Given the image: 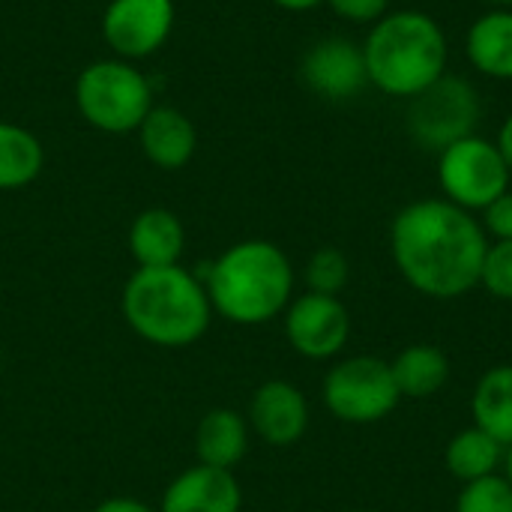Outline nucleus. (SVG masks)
<instances>
[{
	"label": "nucleus",
	"instance_id": "obj_26",
	"mask_svg": "<svg viewBox=\"0 0 512 512\" xmlns=\"http://www.w3.org/2000/svg\"><path fill=\"white\" fill-rule=\"evenodd\" d=\"M483 231L495 240H512V192L507 189L483 210Z\"/></svg>",
	"mask_w": 512,
	"mask_h": 512
},
{
	"label": "nucleus",
	"instance_id": "obj_10",
	"mask_svg": "<svg viewBox=\"0 0 512 512\" xmlns=\"http://www.w3.org/2000/svg\"><path fill=\"white\" fill-rule=\"evenodd\" d=\"M285 333L297 354L309 360H327L345 348L351 336V318L339 297L309 291L288 306Z\"/></svg>",
	"mask_w": 512,
	"mask_h": 512
},
{
	"label": "nucleus",
	"instance_id": "obj_29",
	"mask_svg": "<svg viewBox=\"0 0 512 512\" xmlns=\"http://www.w3.org/2000/svg\"><path fill=\"white\" fill-rule=\"evenodd\" d=\"M273 3L288 9V12H309V9H315V6H321L327 0H273Z\"/></svg>",
	"mask_w": 512,
	"mask_h": 512
},
{
	"label": "nucleus",
	"instance_id": "obj_16",
	"mask_svg": "<svg viewBox=\"0 0 512 512\" xmlns=\"http://www.w3.org/2000/svg\"><path fill=\"white\" fill-rule=\"evenodd\" d=\"M249 450V426L231 408H216L204 414L195 432V453L201 465L234 471V465Z\"/></svg>",
	"mask_w": 512,
	"mask_h": 512
},
{
	"label": "nucleus",
	"instance_id": "obj_20",
	"mask_svg": "<svg viewBox=\"0 0 512 512\" xmlns=\"http://www.w3.org/2000/svg\"><path fill=\"white\" fill-rule=\"evenodd\" d=\"M45 165V150L39 138L15 123L0 120V192L30 186Z\"/></svg>",
	"mask_w": 512,
	"mask_h": 512
},
{
	"label": "nucleus",
	"instance_id": "obj_11",
	"mask_svg": "<svg viewBox=\"0 0 512 512\" xmlns=\"http://www.w3.org/2000/svg\"><path fill=\"white\" fill-rule=\"evenodd\" d=\"M300 75H303L306 87L312 93H318L321 99H330V102L354 99L369 84L363 45H357L354 39H345V36L318 39L303 54Z\"/></svg>",
	"mask_w": 512,
	"mask_h": 512
},
{
	"label": "nucleus",
	"instance_id": "obj_21",
	"mask_svg": "<svg viewBox=\"0 0 512 512\" xmlns=\"http://www.w3.org/2000/svg\"><path fill=\"white\" fill-rule=\"evenodd\" d=\"M501 459H504V447L477 426L459 432L447 447V468L453 471V477L465 483L492 477Z\"/></svg>",
	"mask_w": 512,
	"mask_h": 512
},
{
	"label": "nucleus",
	"instance_id": "obj_2",
	"mask_svg": "<svg viewBox=\"0 0 512 512\" xmlns=\"http://www.w3.org/2000/svg\"><path fill=\"white\" fill-rule=\"evenodd\" d=\"M363 57L369 81L381 93L414 99L447 75V36L432 15L399 9L372 24Z\"/></svg>",
	"mask_w": 512,
	"mask_h": 512
},
{
	"label": "nucleus",
	"instance_id": "obj_6",
	"mask_svg": "<svg viewBox=\"0 0 512 512\" xmlns=\"http://www.w3.org/2000/svg\"><path fill=\"white\" fill-rule=\"evenodd\" d=\"M480 123V96L471 81L441 75L411 99L408 132L426 150H447L450 144L474 135Z\"/></svg>",
	"mask_w": 512,
	"mask_h": 512
},
{
	"label": "nucleus",
	"instance_id": "obj_28",
	"mask_svg": "<svg viewBox=\"0 0 512 512\" xmlns=\"http://www.w3.org/2000/svg\"><path fill=\"white\" fill-rule=\"evenodd\" d=\"M495 144H498V150H501V156H504V162H507V168H510L512 174V114L504 120V126H501Z\"/></svg>",
	"mask_w": 512,
	"mask_h": 512
},
{
	"label": "nucleus",
	"instance_id": "obj_1",
	"mask_svg": "<svg viewBox=\"0 0 512 512\" xmlns=\"http://www.w3.org/2000/svg\"><path fill=\"white\" fill-rule=\"evenodd\" d=\"M390 246L402 276L429 297H459L480 285L489 237L453 201H414L393 219Z\"/></svg>",
	"mask_w": 512,
	"mask_h": 512
},
{
	"label": "nucleus",
	"instance_id": "obj_7",
	"mask_svg": "<svg viewBox=\"0 0 512 512\" xmlns=\"http://www.w3.org/2000/svg\"><path fill=\"white\" fill-rule=\"evenodd\" d=\"M510 177L498 144L480 135L450 144L438 159V180L447 192V201L468 213L486 210L495 198H501L510 189Z\"/></svg>",
	"mask_w": 512,
	"mask_h": 512
},
{
	"label": "nucleus",
	"instance_id": "obj_24",
	"mask_svg": "<svg viewBox=\"0 0 512 512\" xmlns=\"http://www.w3.org/2000/svg\"><path fill=\"white\" fill-rule=\"evenodd\" d=\"M480 282L492 291V297L512 300V240H495V246H489Z\"/></svg>",
	"mask_w": 512,
	"mask_h": 512
},
{
	"label": "nucleus",
	"instance_id": "obj_15",
	"mask_svg": "<svg viewBox=\"0 0 512 512\" xmlns=\"http://www.w3.org/2000/svg\"><path fill=\"white\" fill-rule=\"evenodd\" d=\"M183 246V222L165 207H150L138 213L129 228V252L138 267H174L180 264Z\"/></svg>",
	"mask_w": 512,
	"mask_h": 512
},
{
	"label": "nucleus",
	"instance_id": "obj_23",
	"mask_svg": "<svg viewBox=\"0 0 512 512\" xmlns=\"http://www.w3.org/2000/svg\"><path fill=\"white\" fill-rule=\"evenodd\" d=\"M456 512H512V486L501 477H483L474 483H465Z\"/></svg>",
	"mask_w": 512,
	"mask_h": 512
},
{
	"label": "nucleus",
	"instance_id": "obj_9",
	"mask_svg": "<svg viewBox=\"0 0 512 512\" xmlns=\"http://www.w3.org/2000/svg\"><path fill=\"white\" fill-rule=\"evenodd\" d=\"M174 27V0H111L102 15V36L123 60L156 54Z\"/></svg>",
	"mask_w": 512,
	"mask_h": 512
},
{
	"label": "nucleus",
	"instance_id": "obj_19",
	"mask_svg": "<svg viewBox=\"0 0 512 512\" xmlns=\"http://www.w3.org/2000/svg\"><path fill=\"white\" fill-rule=\"evenodd\" d=\"M390 369H393L399 393L411 396V399H426V396L438 393L450 378V360L435 345H411V348H405L390 363Z\"/></svg>",
	"mask_w": 512,
	"mask_h": 512
},
{
	"label": "nucleus",
	"instance_id": "obj_17",
	"mask_svg": "<svg viewBox=\"0 0 512 512\" xmlns=\"http://www.w3.org/2000/svg\"><path fill=\"white\" fill-rule=\"evenodd\" d=\"M468 60L489 78L512 81V9H492L468 30Z\"/></svg>",
	"mask_w": 512,
	"mask_h": 512
},
{
	"label": "nucleus",
	"instance_id": "obj_18",
	"mask_svg": "<svg viewBox=\"0 0 512 512\" xmlns=\"http://www.w3.org/2000/svg\"><path fill=\"white\" fill-rule=\"evenodd\" d=\"M471 408L477 429L512 447V366H495L480 378Z\"/></svg>",
	"mask_w": 512,
	"mask_h": 512
},
{
	"label": "nucleus",
	"instance_id": "obj_31",
	"mask_svg": "<svg viewBox=\"0 0 512 512\" xmlns=\"http://www.w3.org/2000/svg\"><path fill=\"white\" fill-rule=\"evenodd\" d=\"M507 480H510V486H512V447H510V453H507Z\"/></svg>",
	"mask_w": 512,
	"mask_h": 512
},
{
	"label": "nucleus",
	"instance_id": "obj_3",
	"mask_svg": "<svg viewBox=\"0 0 512 512\" xmlns=\"http://www.w3.org/2000/svg\"><path fill=\"white\" fill-rule=\"evenodd\" d=\"M123 315L129 327L162 348H183L204 336L210 327V297L180 264L138 267L123 291Z\"/></svg>",
	"mask_w": 512,
	"mask_h": 512
},
{
	"label": "nucleus",
	"instance_id": "obj_22",
	"mask_svg": "<svg viewBox=\"0 0 512 512\" xmlns=\"http://www.w3.org/2000/svg\"><path fill=\"white\" fill-rule=\"evenodd\" d=\"M306 285L312 294L336 297L348 285V258L333 246L318 249L306 264Z\"/></svg>",
	"mask_w": 512,
	"mask_h": 512
},
{
	"label": "nucleus",
	"instance_id": "obj_12",
	"mask_svg": "<svg viewBox=\"0 0 512 512\" xmlns=\"http://www.w3.org/2000/svg\"><path fill=\"white\" fill-rule=\"evenodd\" d=\"M252 429L273 447L297 444L309 429L306 396L288 381H267L255 390L249 405Z\"/></svg>",
	"mask_w": 512,
	"mask_h": 512
},
{
	"label": "nucleus",
	"instance_id": "obj_8",
	"mask_svg": "<svg viewBox=\"0 0 512 512\" xmlns=\"http://www.w3.org/2000/svg\"><path fill=\"white\" fill-rule=\"evenodd\" d=\"M399 399L402 393L393 369L378 357H351L330 369L324 381V402L345 423H378L399 405Z\"/></svg>",
	"mask_w": 512,
	"mask_h": 512
},
{
	"label": "nucleus",
	"instance_id": "obj_4",
	"mask_svg": "<svg viewBox=\"0 0 512 512\" xmlns=\"http://www.w3.org/2000/svg\"><path fill=\"white\" fill-rule=\"evenodd\" d=\"M204 288L222 318L234 324H264L288 306L294 270L276 243L243 240L216 258Z\"/></svg>",
	"mask_w": 512,
	"mask_h": 512
},
{
	"label": "nucleus",
	"instance_id": "obj_30",
	"mask_svg": "<svg viewBox=\"0 0 512 512\" xmlns=\"http://www.w3.org/2000/svg\"><path fill=\"white\" fill-rule=\"evenodd\" d=\"M486 3H492L495 9H512V0H486Z\"/></svg>",
	"mask_w": 512,
	"mask_h": 512
},
{
	"label": "nucleus",
	"instance_id": "obj_25",
	"mask_svg": "<svg viewBox=\"0 0 512 512\" xmlns=\"http://www.w3.org/2000/svg\"><path fill=\"white\" fill-rule=\"evenodd\" d=\"M336 15L354 24H375L387 15L390 0H327Z\"/></svg>",
	"mask_w": 512,
	"mask_h": 512
},
{
	"label": "nucleus",
	"instance_id": "obj_14",
	"mask_svg": "<svg viewBox=\"0 0 512 512\" xmlns=\"http://www.w3.org/2000/svg\"><path fill=\"white\" fill-rule=\"evenodd\" d=\"M138 141H141L144 156L162 171L183 168L198 150V132L192 120L183 111L168 108V105L150 108V114L138 126Z\"/></svg>",
	"mask_w": 512,
	"mask_h": 512
},
{
	"label": "nucleus",
	"instance_id": "obj_27",
	"mask_svg": "<svg viewBox=\"0 0 512 512\" xmlns=\"http://www.w3.org/2000/svg\"><path fill=\"white\" fill-rule=\"evenodd\" d=\"M93 512H159V510H153L150 504L135 501V498H108V501H102V504H99Z\"/></svg>",
	"mask_w": 512,
	"mask_h": 512
},
{
	"label": "nucleus",
	"instance_id": "obj_13",
	"mask_svg": "<svg viewBox=\"0 0 512 512\" xmlns=\"http://www.w3.org/2000/svg\"><path fill=\"white\" fill-rule=\"evenodd\" d=\"M240 504L243 492L234 471L195 465L165 489L159 512H240Z\"/></svg>",
	"mask_w": 512,
	"mask_h": 512
},
{
	"label": "nucleus",
	"instance_id": "obj_5",
	"mask_svg": "<svg viewBox=\"0 0 512 512\" xmlns=\"http://www.w3.org/2000/svg\"><path fill=\"white\" fill-rule=\"evenodd\" d=\"M81 117L102 132H132L153 108V90L144 72L126 60H96L75 81Z\"/></svg>",
	"mask_w": 512,
	"mask_h": 512
}]
</instances>
